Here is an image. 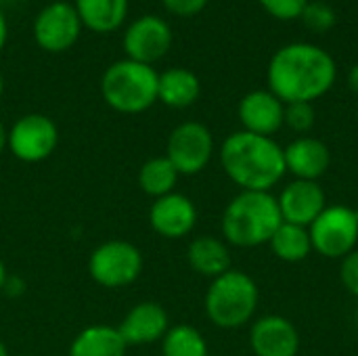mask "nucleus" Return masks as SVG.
Masks as SVG:
<instances>
[{"label":"nucleus","mask_w":358,"mask_h":356,"mask_svg":"<svg viewBox=\"0 0 358 356\" xmlns=\"http://www.w3.org/2000/svg\"><path fill=\"white\" fill-rule=\"evenodd\" d=\"M338 78L334 57L315 44L281 46L268 63V90L287 103H315L327 94Z\"/></svg>","instance_id":"1"},{"label":"nucleus","mask_w":358,"mask_h":356,"mask_svg":"<svg viewBox=\"0 0 358 356\" xmlns=\"http://www.w3.org/2000/svg\"><path fill=\"white\" fill-rule=\"evenodd\" d=\"M224 174L241 191H271L287 174L283 147L273 136L245 130L233 132L220 145Z\"/></svg>","instance_id":"2"},{"label":"nucleus","mask_w":358,"mask_h":356,"mask_svg":"<svg viewBox=\"0 0 358 356\" xmlns=\"http://www.w3.org/2000/svg\"><path fill=\"white\" fill-rule=\"evenodd\" d=\"M283 218L271 191H241L222 214V237L235 248L268 245Z\"/></svg>","instance_id":"3"},{"label":"nucleus","mask_w":358,"mask_h":356,"mask_svg":"<svg viewBox=\"0 0 358 356\" xmlns=\"http://www.w3.org/2000/svg\"><path fill=\"white\" fill-rule=\"evenodd\" d=\"M260 290L243 271H227L212 279L206 292V315L220 329H237L248 325L258 308Z\"/></svg>","instance_id":"4"},{"label":"nucleus","mask_w":358,"mask_h":356,"mask_svg":"<svg viewBox=\"0 0 358 356\" xmlns=\"http://www.w3.org/2000/svg\"><path fill=\"white\" fill-rule=\"evenodd\" d=\"M159 73L145 63L130 59L111 63L101 78L105 103L120 113H143L157 101Z\"/></svg>","instance_id":"5"},{"label":"nucleus","mask_w":358,"mask_h":356,"mask_svg":"<svg viewBox=\"0 0 358 356\" xmlns=\"http://www.w3.org/2000/svg\"><path fill=\"white\" fill-rule=\"evenodd\" d=\"M88 273L94 283L107 290H120L134 283L143 273L141 250L124 239H111L92 250Z\"/></svg>","instance_id":"6"},{"label":"nucleus","mask_w":358,"mask_h":356,"mask_svg":"<svg viewBox=\"0 0 358 356\" xmlns=\"http://www.w3.org/2000/svg\"><path fill=\"white\" fill-rule=\"evenodd\" d=\"M308 233L313 252L329 260H342L357 250L358 210L348 206H327L308 227Z\"/></svg>","instance_id":"7"},{"label":"nucleus","mask_w":358,"mask_h":356,"mask_svg":"<svg viewBox=\"0 0 358 356\" xmlns=\"http://www.w3.org/2000/svg\"><path fill=\"white\" fill-rule=\"evenodd\" d=\"M214 155V136L201 122L178 124L166 145V157L174 164L178 174L195 176L208 168Z\"/></svg>","instance_id":"8"},{"label":"nucleus","mask_w":358,"mask_h":356,"mask_svg":"<svg viewBox=\"0 0 358 356\" xmlns=\"http://www.w3.org/2000/svg\"><path fill=\"white\" fill-rule=\"evenodd\" d=\"M59 143L57 124L42 113H27L19 118L8 134H6V149L25 164H38L52 155Z\"/></svg>","instance_id":"9"},{"label":"nucleus","mask_w":358,"mask_h":356,"mask_svg":"<svg viewBox=\"0 0 358 356\" xmlns=\"http://www.w3.org/2000/svg\"><path fill=\"white\" fill-rule=\"evenodd\" d=\"M82 21L73 4L55 0L46 4L34 21V40L46 52H63L76 44Z\"/></svg>","instance_id":"10"},{"label":"nucleus","mask_w":358,"mask_h":356,"mask_svg":"<svg viewBox=\"0 0 358 356\" xmlns=\"http://www.w3.org/2000/svg\"><path fill=\"white\" fill-rule=\"evenodd\" d=\"M172 46V29L170 25L155 15L138 17L128 25L124 34V50L130 61L151 65L168 55Z\"/></svg>","instance_id":"11"},{"label":"nucleus","mask_w":358,"mask_h":356,"mask_svg":"<svg viewBox=\"0 0 358 356\" xmlns=\"http://www.w3.org/2000/svg\"><path fill=\"white\" fill-rule=\"evenodd\" d=\"M277 204L283 222L308 229L319 218V214L327 208V197L319 180L296 178L283 187V191L277 197Z\"/></svg>","instance_id":"12"},{"label":"nucleus","mask_w":358,"mask_h":356,"mask_svg":"<svg viewBox=\"0 0 358 356\" xmlns=\"http://www.w3.org/2000/svg\"><path fill=\"white\" fill-rule=\"evenodd\" d=\"M250 346L256 356H298L300 334L281 315H264L252 323Z\"/></svg>","instance_id":"13"},{"label":"nucleus","mask_w":358,"mask_h":356,"mask_svg":"<svg viewBox=\"0 0 358 356\" xmlns=\"http://www.w3.org/2000/svg\"><path fill=\"white\" fill-rule=\"evenodd\" d=\"M151 229L166 239H182L197 225V208L182 193H168L157 197L149 210Z\"/></svg>","instance_id":"14"},{"label":"nucleus","mask_w":358,"mask_h":356,"mask_svg":"<svg viewBox=\"0 0 358 356\" xmlns=\"http://www.w3.org/2000/svg\"><path fill=\"white\" fill-rule=\"evenodd\" d=\"M237 113L245 132L273 136L283 128L285 103L271 90H252L239 101Z\"/></svg>","instance_id":"15"},{"label":"nucleus","mask_w":358,"mask_h":356,"mask_svg":"<svg viewBox=\"0 0 358 356\" xmlns=\"http://www.w3.org/2000/svg\"><path fill=\"white\" fill-rule=\"evenodd\" d=\"M117 329L128 346H147L164 340L170 329V319L162 304L138 302L126 313Z\"/></svg>","instance_id":"16"},{"label":"nucleus","mask_w":358,"mask_h":356,"mask_svg":"<svg viewBox=\"0 0 358 356\" xmlns=\"http://www.w3.org/2000/svg\"><path fill=\"white\" fill-rule=\"evenodd\" d=\"M285 170L300 180H319L331 166L329 147L315 136H298L283 149Z\"/></svg>","instance_id":"17"},{"label":"nucleus","mask_w":358,"mask_h":356,"mask_svg":"<svg viewBox=\"0 0 358 356\" xmlns=\"http://www.w3.org/2000/svg\"><path fill=\"white\" fill-rule=\"evenodd\" d=\"M187 260L189 266L208 279H216L220 275H224L227 271H231V250L229 243L214 237V235H201L195 237L189 243L187 250Z\"/></svg>","instance_id":"18"},{"label":"nucleus","mask_w":358,"mask_h":356,"mask_svg":"<svg viewBox=\"0 0 358 356\" xmlns=\"http://www.w3.org/2000/svg\"><path fill=\"white\" fill-rule=\"evenodd\" d=\"M201 94L199 78L185 67H172L159 73L157 80V101L172 109L191 107Z\"/></svg>","instance_id":"19"},{"label":"nucleus","mask_w":358,"mask_h":356,"mask_svg":"<svg viewBox=\"0 0 358 356\" xmlns=\"http://www.w3.org/2000/svg\"><path fill=\"white\" fill-rule=\"evenodd\" d=\"M126 350L128 344L117 327L90 325L73 338L67 356H126Z\"/></svg>","instance_id":"20"},{"label":"nucleus","mask_w":358,"mask_h":356,"mask_svg":"<svg viewBox=\"0 0 358 356\" xmlns=\"http://www.w3.org/2000/svg\"><path fill=\"white\" fill-rule=\"evenodd\" d=\"M73 6L82 25L96 34L115 31L128 15V0H76Z\"/></svg>","instance_id":"21"},{"label":"nucleus","mask_w":358,"mask_h":356,"mask_svg":"<svg viewBox=\"0 0 358 356\" xmlns=\"http://www.w3.org/2000/svg\"><path fill=\"white\" fill-rule=\"evenodd\" d=\"M268 245L279 260L289 262V264L306 260L313 252V241H310L308 229L289 225V222H281V227L277 229V233L273 235Z\"/></svg>","instance_id":"22"},{"label":"nucleus","mask_w":358,"mask_h":356,"mask_svg":"<svg viewBox=\"0 0 358 356\" xmlns=\"http://www.w3.org/2000/svg\"><path fill=\"white\" fill-rule=\"evenodd\" d=\"M178 170L174 168V164L166 157H151L147 159L141 170H138V185L143 189V193H147L149 197H164L168 193H174V187L178 183Z\"/></svg>","instance_id":"23"},{"label":"nucleus","mask_w":358,"mask_h":356,"mask_svg":"<svg viewBox=\"0 0 358 356\" xmlns=\"http://www.w3.org/2000/svg\"><path fill=\"white\" fill-rule=\"evenodd\" d=\"M164 356H208V344L193 325H174L162 340Z\"/></svg>","instance_id":"24"},{"label":"nucleus","mask_w":358,"mask_h":356,"mask_svg":"<svg viewBox=\"0 0 358 356\" xmlns=\"http://www.w3.org/2000/svg\"><path fill=\"white\" fill-rule=\"evenodd\" d=\"M300 19L304 21V25L308 29H313L317 34H325L331 27H336V23H338L336 10L327 2H319V0L317 2H308Z\"/></svg>","instance_id":"25"},{"label":"nucleus","mask_w":358,"mask_h":356,"mask_svg":"<svg viewBox=\"0 0 358 356\" xmlns=\"http://www.w3.org/2000/svg\"><path fill=\"white\" fill-rule=\"evenodd\" d=\"M315 107L313 103H287L285 105V115H283V126L298 134H306L315 126Z\"/></svg>","instance_id":"26"},{"label":"nucleus","mask_w":358,"mask_h":356,"mask_svg":"<svg viewBox=\"0 0 358 356\" xmlns=\"http://www.w3.org/2000/svg\"><path fill=\"white\" fill-rule=\"evenodd\" d=\"M262 4V8L281 21H292V19H300L306 4L310 0H258Z\"/></svg>","instance_id":"27"},{"label":"nucleus","mask_w":358,"mask_h":356,"mask_svg":"<svg viewBox=\"0 0 358 356\" xmlns=\"http://www.w3.org/2000/svg\"><path fill=\"white\" fill-rule=\"evenodd\" d=\"M340 279H342L344 287L358 298V248L355 252H350L346 258H342Z\"/></svg>","instance_id":"28"},{"label":"nucleus","mask_w":358,"mask_h":356,"mask_svg":"<svg viewBox=\"0 0 358 356\" xmlns=\"http://www.w3.org/2000/svg\"><path fill=\"white\" fill-rule=\"evenodd\" d=\"M162 2L170 13L178 17H193V15H199L208 6L210 0H162Z\"/></svg>","instance_id":"29"},{"label":"nucleus","mask_w":358,"mask_h":356,"mask_svg":"<svg viewBox=\"0 0 358 356\" xmlns=\"http://www.w3.org/2000/svg\"><path fill=\"white\" fill-rule=\"evenodd\" d=\"M6 36H8V25H6V19H4V15L0 10V52H2V48L6 44Z\"/></svg>","instance_id":"30"},{"label":"nucleus","mask_w":358,"mask_h":356,"mask_svg":"<svg viewBox=\"0 0 358 356\" xmlns=\"http://www.w3.org/2000/svg\"><path fill=\"white\" fill-rule=\"evenodd\" d=\"M348 86H350L352 92H357L358 94V63L350 69V73H348Z\"/></svg>","instance_id":"31"},{"label":"nucleus","mask_w":358,"mask_h":356,"mask_svg":"<svg viewBox=\"0 0 358 356\" xmlns=\"http://www.w3.org/2000/svg\"><path fill=\"white\" fill-rule=\"evenodd\" d=\"M6 134H8V130L4 128V124L0 122V153L6 149Z\"/></svg>","instance_id":"32"},{"label":"nucleus","mask_w":358,"mask_h":356,"mask_svg":"<svg viewBox=\"0 0 358 356\" xmlns=\"http://www.w3.org/2000/svg\"><path fill=\"white\" fill-rule=\"evenodd\" d=\"M4 283H6V269L0 260V290H4Z\"/></svg>","instance_id":"33"},{"label":"nucleus","mask_w":358,"mask_h":356,"mask_svg":"<svg viewBox=\"0 0 358 356\" xmlns=\"http://www.w3.org/2000/svg\"><path fill=\"white\" fill-rule=\"evenodd\" d=\"M0 356H10L8 355V350H6V346H4V342L0 340Z\"/></svg>","instance_id":"34"},{"label":"nucleus","mask_w":358,"mask_h":356,"mask_svg":"<svg viewBox=\"0 0 358 356\" xmlns=\"http://www.w3.org/2000/svg\"><path fill=\"white\" fill-rule=\"evenodd\" d=\"M2 90H4V80H2V73H0V97H2Z\"/></svg>","instance_id":"35"},{"label":"nucleus","mask_w":358,"mask_h":356,"mask_svg":"<svg viewBox=\"0 0 358 356\" xmlns=\"http://www.w3.org/2000/svg\"><path fill=\"white\" fill-rule=\"evenodd\" d=\"M357 321H358V306H357Z\"/></svg>","instance_id":"36"},{"label":"nucleus","mask_w":358,"mask_h":356,"mask_svg":"<svg viewBox=\"0 0 358 356\" xmlns=\"http://www.w3.org/2000/svg\"><path fill=\"white\" fill-rule=\"evenodd\" d=\"M357 118H358V111H357Z\"/></svg>","instance_id":"37"}]
</instances>
